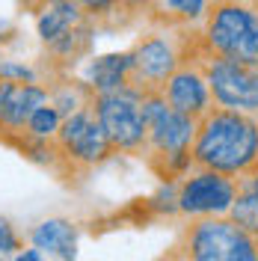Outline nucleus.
<instances>
[{"instance_id":"nucleus-1","label":"nucleus","mask_w":258,"mask_h":261,"mask_svg":"<svg viewBox=\"0 0 258 261\" xmlns=\"http://www.w3.org/2000/svg\"><path fill=\"white\" fill-rule=\"evenodd\" d=\"M190 151L193 166L241 175L258 161V116L214 104L196 125Z\"/></svg>"},{"instance_id":"nucleus-2","label":"nucleus","mask_w":258,"mask_h":261,"mask_svg":"<svg viewBox=\"0 0 258 261\" xmlns=\"http://www.w3.org/2000/svg\"><path fill=\"white\" fill-rule=\"evenodd\" d=\"M143 113H145V125H148L145 151H143L148 158V166L163 181L184 178L193 169V151L190 148H193L199 119L172 110L161 89L143 92Z\"/></svg>"},{"instance_id":"nucleus-3","label":"nucleus","mask_w":258,"mask_h":261,"mask_svg":"<svg viewBox=\"0 0 258 261\" xmlns=\"http://www.w3.org/2000/svg\"><path fill=\"white\" fill-rule=\"evenodd\" d=\"M166 258L184 261H258V238L241 228L228 214L190 217Z\"/></svg>"},{"instance_id":"nucleus-4","label":"nucleus","mask_w":258,"mask_h":261,"mask_svg":"<svg viewBox=\"0 0 258 261\" xmlns=\"http://www.w3.org/2000/svg\"><path fill=\"white\" fill-rule=\"evenodd\" d=\"M172 24H161L158 30L143 33L131 45V86L148 92L161 89L166 77L181 63L193 60L199 50V33L193 27H181V36H172Z\"/></svg>"},{"instance_id":"nucleus-5","label":"nucleus","mask_w":258,"mask_h":261,"mask_svg":"<svg viewBox=\"0 0 258 261\" xmlns=\"http://www.w3.org/2000/svg\"><path fill=\"white\" fill-rule=\"evenodd\" d=\"M54 151H57V161L50 172H57L60 178H68V175L78 178L83 172H89L92 166H101L110 154H116L89 101L78 107L74 113L63 116L60 128L54 134Z\"/></svg>"},{"instance_id":"nucleus-6","label":"nucleus","mask_w":258,"mask_h":261,"mask_svg":"<svg viewBox=\"0 0 258 261\" xmlns=\"http://www.w3.org/2000/svg\"><path fill=\"white\" fill-rule=\"evenodd\" d=\"M89 107L101 128L107 134L110 146L125 154H143L145 151V125L143 113V92L134 86H122L116 92H89Z\"/></svg>"},{"instance_id":"nucleus-7","label":"nucleus","mask_w":258,"mask_h":261,"mask_svg":"<svg viewBox=\"0 0 258 261\" xmlns=\"http://www.w3.org/2000/svg\"><path fill=\"white\" fill-rule=\"evenodd\" d=\"M199 63L205 81L211 89V101L217 107L228 110H241V113L258 116V68L255 65L238 63L228 57H214L199 48L193 57Z\"/></svg>"},{"instance_id":"nucleus-8","label":"nucleus","mask_w":258,"mask_h":261,"mask_svg":"<svg viewBox=\"0 0 258 261\" xmlns=\"http://www.w3.org/2000/svg\"><path fill=\"white\" fill-rule=\"evenodd\" d=\"M235 175L193 166L175 190V208L184 217H211V214H228L235 202Z\"/></svg>"},{"instance_id":"nucleus-9","label":"nucleus","mask_w":258,"mask_h":261,"mask_svg":"<svg viewBox=\"0 0 258 261\" xmlns=\"http://www.w3.org/2000/svg\"><path fill=\"white\" fill-rule=\"evenodd\" d=\"M161 92H163L166 104H169L172 110L187 113V116H193V119H202V116L214 107L208 81H205L199 63H193V60H187V63L178 65L175 71L166 77V83L161 86Z\"/></svg>"},{"instance_id":"nucleus-10","label":"nucleus","mask_w":258,"mask_h":261,"mask_svg":"<svg viewBox=\"0 0 258 261\" xmlns=\"http://www.w3.org/2000/svg\"><path fill=\"white\" fill-rule=\"evenodd\" d=\"M131 83V50L95 57L86 68V89L89 92H116Z\"/></svg>"},{"instance_id":"nucleus-11","label":"nucleus","mask_w":258,"mask_h":261,"mask_svg":"<svg viewBox=\"0 0 258 261\" xmlns=\"http://www.w3.org/2000/svg\"><path fill=\"white\" fill-rule=\"evenodd\" d=\"M30 241L42 255H57V258H74L78 255V226L71 220H45L30 231Z\"/></svg>"},{"instance_id":"nucleus-12","label":"nucleus","mask_w":258,"mask_h":261,"mask_svg":"<svg viewBox=\"0 0 258 261\" xmlns=\"http://www.w3.org/2000/svg\"><path fill=\"white\" fill-rule=\"evenodd\" d=\"M235 202L228 208V217L238 223L241 228H246L252 238H258V161L243 169L241 175H235Z\"/></svg>"},{"instance_id":"nucleus-13","label":"nucleus","mask_w":258,"mask_h":261,"mask_svg":"<svg viewBox=\"0 0 258 261\" xmlns=\"http://www.w3.org/2000/svg\"><path fill=\"white\" fill-rule=\"evenodd\" d=\"M211 0H158L151 18L158 24H172V27H193L202 24L208 15Z\"/></svg>"},{"instance_id":"nucleus-14","label":"nucleus","mask_w":258,"mask_h":261,"mask_svg":"<svg viewBox=\"0 0 258 261\" xmlns=\"http://www.w3.org/2000/svg\"><path fill=\"white\" fill-rule=\"evenodd\" d=\"M78 6L95 24V30H122L131 24L128 12L122 9V0H78Z\"/></svg>"},{"instance_id":"nucleus-15","label":"nucleus","mask_w":258,"mask_h":261,"mask_svg":"<svg viewBox=\"0 0 258 261\" xmlns=\"http://www.w3.org/2000/svg\"><path fill=\"white\" fill-rule=\"evenodd\" d=\"M60 122H63V113L50 104V98H48V101L39 104L30 113V119H27V137H30V140H54Z\"/></svg>"},{"instance_id":"nucleus-16","label":"nucleus","mask_w":258,"mask_h":261,"mask_svg":"<svg viewBox=\"0 0 258 261\" xmlns=\"http://www.w3.org/2000/svg\"><path fill=\"white\" fill-rule=\"evenodd\" d=\"M0 77L3 81H42V74L24 63H12V60H0Z\"/></svg>"},{"instance_id":"nucleus-17","label":"nucleus","mask_w":258,"mask_h":261,"mask_svg":"<svg viewBox=\"0 0 258 261\" xmlns=\"http://www.w3.org/2000/svg\"><path fill=\"white\" fill-rule=\"evenodd\" d=\"M18 249H21L18 231L6 217H0V255H18Z\"/></svg>"},{"instance_id":"nucleus-18","label":"nucleus","mask_w":258,"mask_h":261,"mask_svg":"<svg viewBox=\"0 0 258 261\" xmlns=\"http://www.w3.org/2000/svg\"><path fill=\"white\" fill-rule=\"evenodd\" d=\"M21 261H39L42 258V249H27V252H18Z\"/></svg>"},{"instance_id":"nucleus-19","label":"nucleus","mask_w":258,"mask_h":261,"mask_svg":"<svg viewBox=\"0 0 258 261\" xmlns=\"http://www.w3.org/2000/svg\"><path fill=\"white\" fill-rule=\"evenodd\" d=\"M249 3H252V6H255V9H258V0H249Z\"/></svg>"}]
</instances>
